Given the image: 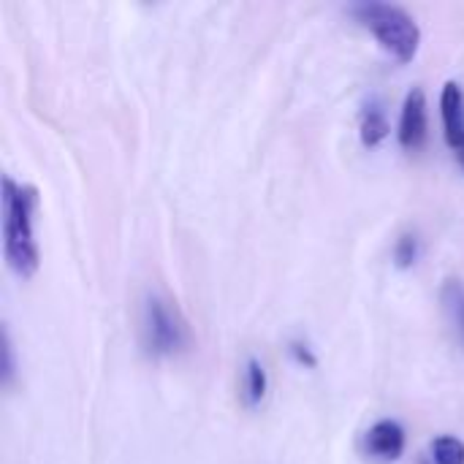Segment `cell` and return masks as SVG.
<instances>
[{"instance_id": "obj_3", "label": "cell", "mask_w": 464, "mask_h": 464, "mask_svg": "<svg viewBox=\"0 0 464 464\" xmlns=\"http://www.w3.org/2000/svg\"><path fill=\"white\" fill-rule=\"evenodd\" d=\"M144 348L152 356H174L188 345V324L166 296L150 294L144 302V321H141Z\"/></svg>"}, {"instance_id": "obj_10", "label": "cell", "mask_w": 464, "mask_h": 464, "mask_svg": "<svg viewBox=\"0 0 464 464\" xmlns=\"http://www.w3.org/2000/svg\"><path fill=\"white\" fill-rule=\"evenodd\" d=\"M435 464H464V440L454 435H440L432 440Z\"/></svg>"}, {"instance_id": "obj_11", "label": "cell", "mask_w": 464, "mask_h": 464, "mask_svg": "<svg viewBox=\"0 0 464 464\" xmlns=\"http://www.w3.org/2000/svg\"><path fill=\"white\" fill-rule=\"evenodd\" d=\"M421 256V239L413 231H405L397 242H394V264L400 269H411Z\"/></svg>"}, {"instance_id": "obj_5", "label": "cell", "mask_w": 464, "mask_h": 464, "mask_svg": "<svg viewBox=\"0 0 464 464\" xmlns=\"http://www.w3.org/2000/svg\"><path fill=\"white\" fill-rule=\"evenodd\" d=\"M405 446H408V435H405L402 424L394 419L375 421L364 435V454L375 462H397L405 454Z\"/></svg>"}, {"instance_id": "obj_7", "label": "cell", "mask_w": 464, "mask_h": 464, "mask_svg": "<svg viewBox=\"0 0 464 464\" xmlns=\"http://www.w3.org/2000/svg\"><path fill=\"white\" fill-rule=\"evenodd\" d=\"M359 133H362V141L364 147H378L389 133H392V125H389V117H386V109L378 98H370L362 109V122H359Z\"/></svg>"}, {"instance_id": "obj_2", "label": "cell", "mask_w": 464, "mask_h": 464, "mask_svg": "<svg viewBox=\"0 0 464 464\" xmlns=\"http://www.w3.org/2000/svg\"><path fill=\"white\" fill-rule=\"evenodd\" d=\"M351 14L356 16V22H362L375 38L378 44L392 52L400 63H411L419 54L421 46V27L413 19V14H408L402 5L397 3H378V0H364V3H353Z\"/></svg>"}, {"instance_id": "obj_8", "label": "cell", "mask_w": 464, "mask_h": 464, "mask_svg": "<svg viewBox=\"0 0 464 464\" xmlns=\"http://www.w3.org/2000/svg\"><path fill=\"white\" fill-rule=\"evenodd\" d=\"M440 302L449 326L454 329L457 343L464 345V283L462 280H446L440 288Z\"/></svg>"}, {"instance_id": "obj_14", "label": "cell", "mask_w": 464, "mask_h": 464, "mask_svg": "<svg viewBox=\"0 0 464 464\" xmlns=\"http://www.w3.org/2000/svg\"><path fill=\"white\" fill-rule=\"evenodd\" d=\"M454 152H457V158H459V163H462V169H464V139L454 147Z\"/></svg>"}, {"instance_id": "obj_1", "label": "cell", "mask_w": 464, "mask_h": 464, "mask_svg": "<svg viewBox=\"0 0 464 464\" xmlns=\"http://www.w3.org/2000/svg\"><path fill=\"white\" fill-rule=\"evenodd\" d=\"M38 193L33 185L3 177V253L19 277H33L38 269V242L33 231V212Z\"/></svg>"}, {"instance_id": "obj_13", "label": "cell", "mask_w": 464, "mask_h": 464, "mask_svg": "<svg viewBox=\"0 0 464 464\" xmlns=\"http://www.w3.org/2000/svg\"><path fill=\"white\" fill-rule=\"evenodd\" d=\"M288 351H291V356L296 359V364H302V367H315V364H318V359L313 356V348H310L307 343H302V340H294Z\"/></svg>"}, {"instance_id": "obj_9", "label": "cell", "mask_w": 464, "mask_h": 464, "mask_svg": "<svg viewBox=\"0 0 464 464\" xmlns=\"http://www.w3.org/2000/svg\"><path fill=\"white\" fill-rule=\"evenodd\" d=\"M266 389H269V378H266V370L258 359H247L245 364V375H242V397H245V405L247 408H258L266 397Z\"/></svg>"}, {"instance_id": "obj_6", "label": "cell", "mask_w": 464, "mask_h": 464, "mask_svg": "<svg viewBox=\"0 0 464 464\" xmlns=\"http://www.w3.org/2000/svg\"><path fill=\"white\" fill-rule=\"evenodd\" d=\"M440 117L449 147L454 150L464 139V90L459 82L449 79L440 92Z\"/></svg>"}, {"instance_id": "obj_4", "label": "cell", "mask_w": 464, "mask_h": 464, "mask_svg": "<svg viewBox=\"0 0 464 464\" xmlns=\"http://www.w3.org/2000/svg\"><path fill=\"white\" fill-rule=\"evenodd\" d=\"M427 95L421 87H413L408 95H405V103H402V114H400V128H397V136H400V144L402 150L408 152H416L427 144V136H430V111H427Z\"/></svg>"}, {"instance_id": "obj_12", "label": "cell", "mask_w": 464, "mask_h": 464, "mask_svg": "<svg viewBox=\"0 0 464 464\" xmlns=\"http://www.w3.org/2000/svg\"><path fill=\"white\" fill-rule=\"evenodd\" d=\"M11 381H14V348H11L8 329H3V383L11 386Z\"/></svg>"}]
</instances>
